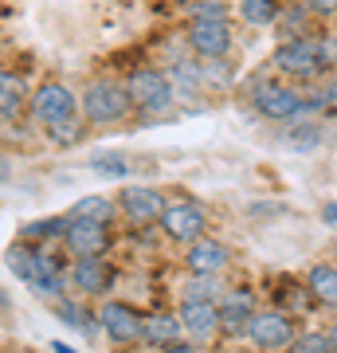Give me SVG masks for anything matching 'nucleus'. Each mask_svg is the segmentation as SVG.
Masks as SVG:
<instances>
[{"mask_svg": "<svg viewBox=\"0 0 337 353\" xmlns=\"http://www.w3.org/2000/svg\"><path fill=\"white\" fill-rule=\"evenodd\" d=\"M251 102H255V110H259L263 118H271V122H298L306 114L322 110V102H306L294 87L275 83V79H255Z\"/></svg>", "mask_w": 337, "mask_h": 353, "instance_id": "f257e3e1", "label": "nucleus"}, {"mask_svg": "<svg viewBox=\"0 0 337 353\" xmlns=\"http://www.w3.org/2000/svg\"><path fill=\"white\" fill-rule=\"evenodd\" d=\"M243 338L251 341V350H263V353H283L294 345L298 338V326H294V318L283 314V310H263L247 322L243 330Z\"/></svg>", "mask_w": 337, "mask_h": 353, "instance_id": "f03ea898", "label": "nucleus"}, {"mask_svg": "<svg viewBox=\"0 0 337 353\" xmlns=\"http://www.w3.org/2000/svg\"><path fill=\"white\" fill-rule=\"evenodd\" d=\"M130 94L125 87L118 83H90L83 90V118L94 122V126H110V122H122L125 114H130Z\"/></svg>", "mask_w": 337, "mask_h": 353, "instance_id": "7ed1b4c3", "label": "nucleus"}, {"mask_svg": "<svg viewBox=\"0 0 337 353\" xmlns=\"http://www.w3.org/2000/svg\"><path fill=\"white\" fill-rule=\"evenodd\" d=\"M271 63H275L283 75L314 79L329 59H325V43H318V39H287V43H278Z\"/></svg>", "mask_w": 337, "mask_h": 353, "instance_id": "20e7f679", "label": "nucleus"}, {"mask_svg": "<svg viewBox=\"0 0 337 353\" xmlns=\"http://www.w3.org/2000/svg\"><path fill=\"white\" fill-rule=\"evenodd\" d=\"M125 94H130V102H134L138 110H161V106H169V99H173V83H169V75H161V71L141 67V71H134V75L125 79Z\"/></svg>", "mask_w": 337, "mask_h": 353, "instance_id": "39448f33", "label": "nucleus"}, {"mask_svg": "<svg viewBox=\"0 0 337 353\" xmlns=\"http://www.w3.org/2000/svg\"><path fill=\"white\" fill-rule=\"evenodd\" d=\"M161 228H165V236H169V240L196 243V240H204L208 216H204V208H200V204H192V201H176V204H165Z\"/></svg>", "mask_w": 337, "mask_h": 353, "instance_id": "423d86ee", "label": "nucleus"}, {"mask_svg": "<svg viewBox=\"0 0 337 353\" xmlns=\"http://www.w3.org/2000/svg\"><path fill=\"white\" fill-rule=\"evenodd\" d=\"M188 43L204 59H220L232 48V28H227L224 16H196L192 28H188Z\"/></svg>", "mask_w": 337, "mask_h": 353, "instance_id": "0eeeda50", "label": "nucleus"}, {"mask_svg": "<svg viewBox=\"0 0 337 353\" xmlns=\"http://www.w3.org/2000/svg\"><path fill=\"white\" fill-rule=\"evenodd\" d=\"M99 326H102V334H106L110 341L130 345V341H141L145 318H141L130 303H102L99 306Z\"/></svg>", "mask_w": 337, "mask_h": 353, "instance_id": "6e6552de", "label": "nucleus"}, {"mask_svg": "<svg viewBox=\"0 0 337 353\" xmlns=\"http://www.w3.org/2000/svg\"><path fill=\"white\" fill-rule=\"evenodd\" d=\"M185 334H192V341H212L220 334V306L208 303V299H196V294H185V303L176 310Z\"/></svg>", "mask_w": 337, "mask_h": 353, "instance_id": "1a4fd4ad", "label": "nucleus"}, {"mask_svg": "<svg viewBox=\"0 0 337 353\" xmlns=\"http://www.w3.org/2000/svg\"><path fill=\"white\" fill-rule=\"evenodd\" d=\"M32 114H36L43 126H55L63 118H75L79 114V99L71 94V87H63V83H48V87L36 90V99H32Z\"/></svg>", "mask_w": 337, "mask_h": 353, "instance_id": "9d476101", "label": "nucleus"}, {"mask_svg": "<svg viewBox=\"0 0 337 353\" xmlns=\"http://www.w3.org/2000/svg\"><path fill=\"white\" fill-rule=\"evenodd\" d=\"M220 330H224L227 338H243V330L247 322L255 318V294L251 290H224V299H220Z\"/></svg>", "mask_w": 337, "mask_h": 353, "instance_id": "9b49d317", "label": "nucleus"}, {"mask_svg": "<svg viewBox=\"0 0 337 353\" xmlns=\"http://www.w3.org/2000/svg\"><path fill=\"white\" fill-rule=\"evenodd\" d=\"M63 243L75 252V259H87V255H102L106 252V224H94V220H75L71 216V224L63 232Z\"/></svg>", "mask_w": 337, "mask_h": 353, "instance_id": "f8f14e48", "label": "nucleus"}, {"mask_svg": "<svg viewBox=\"0 0 337 353\" xmlns=\"http://www.w3.org/2000/svg\"><path fill=\"white\" fill-rule=\"evenodd\" d=\"M232 263V252H227L220 240H196L188 243L185 267L192 275H224V267Z\"/></svg>", "mask_w": 337, "mask_h": 353, "instance_id": "ddd939ff", "label": "nucleus"}, {"mask_svg": "<svg viewBox=\"0 0 337 353\" xmlns=\"http://www.w3.org/2000/svg\"><path fill=\"white\" fill-rule=\"evenodd\" d=\"M122 212L130 216V224H153L161 220L165 212V201L157 189H145V185H130L122 192Z\"/></svg>", "mask_w": 337, "mask_h": 353, "instance_id": "4468645a", "label": "nucleus"}, {"mask_svg": "<svg viewBox=\"0 0 337 353\" xmlns=\"http://www.w3.org/2000/svg\"><path fill=\"white\" fill-rule=\"evenodd\" d=\"M71 283H75L83 294H90V299H99L102 290L110 287V267H106V259L102 255H87V259H75V267H71Z\"/></svg>", "mask_w": 337, "mask_h": 353, "instance_id": "2eb2a0df", "label": "nucleus"}, {"mask_svg": "<svg viewBox=\"0 0 337 353\" xmlns=\"http://www.w3.org/2000/svg\"><path fill=\"white\" fill-rule=\"evenodd\" d=\"M306 287H310L318 306L337 310V263H314L310 271H306Z\"/></svg>", "mask_w": 337, "mask_h": 353, "instance_id": "dca6fc26", "label": "nucleus"}, {"mask_svg": "<svg viewBox=\"0 0 337 353\" xmlns=\"http://www.w3.org/2000/svg\"><path fill=\"white\" fill-rule=\"evenodd\" d=\"M181 334H185V326H181V318H173V314H150L145 318V326H141V341L161 345V350L176 345Z\"/></svg>", "mask_w": 337, "mask_h": 353, "instance_id": "f3484780", "label": "nucleus"}, {"mask_svg": "<svg viewBox=\"0 0 337 353\" xmlns=\"http://www.w3.org/2000/svg\"><path fill=\"white\" fill-rule=\"evenodd\" d=\"M20 106H24V87H20V79L0 71V122L16 118V114H20Z\"/></svg>", "mask_w": 337, "mask_h": 353, "instance_id": "a211bd4d", "label": "nucleus"}, {"mask_svg": "<svg viewBox=\"0 0 337 353\" xmlns=\"http://www.w3.org/2000/svg\"><path fill=\"white\" fill-rule=\"evenodd\" d=\"M239 16L255 28H267L278 20V0H239Z\"/></svg>", "mask_w": 337, "mask_h": 353, "instance_id": "6ab92c4d", "label": "nucleus"}, {"mask_svg": "<svg viewBox=\"0 0 337 353\" xmlns=\"http://www.w3.org/2000/svg\"><path fill=\"white\" fill-rule=\"evenodd\" d=\"M118 212L110 196H83L75 204V220H94V224H110V216Z\"/></svg>", "mask_w": 337, "mask_h": 353, "instance_id": "aec40b11", "label": "nucleus"}, {"mask_svg": "<svg viewBox=\"0 0 337 353\" xmlns=\"http://www.w3.org/2000/svg\"><path fill=\"white\" fill-rule=\"evenodd\" d=\"M287 353H334V350H329V334H322V330H306V334L294 338V345H290Z\"/></svg>", "mask_w": 337, "mask_h": 353, "instance_id": "412c9836", "label": "nucleus"}, {"mask_svg": "<svg viewBox=\"0 0 337 353\" xmlns=\"http://www.w3.org/2000/svg\"><path fill=\"white\" fill-rule=\"evenodd\" d=\"M48 134H51L55 145H71V141H79V134H83V122H79V114H75V118H63V122L48 126Z\"/></svg>", "mask_w": 337, "mask_h": 353, "instance_id": "4be33fe9", "label": "nucleus"}, {"mask_svg": "<svg viewBox=\"0 0 337 353\" xmlns=\"http://www.w3.org/2000/svg\"><path fill=\"white\" fill-rule=\"evenodd\" d=\"M322 141V130L318 126H298V130H290V145L294 150H314Z\"/></svg>", "mask_w": 337, "mask_h": 353, "instance_id": "5701e85b", "label": "nucleus"}, {"mask_svg": "<svg viewBox=\"0 0 337 353\" xmlns=\"http://www.w3.org/2000/svg\"><path fill=\"white\" fill-rule=\"evenodd\" d=\"M94 169H99V173H106V176H125L130 173V169H125V161L122 157H94Z\"/></svg>", "mask_w": 337, "mask_h": 353, "instance_id": "b1692460", "label": "nucleus"}, {"mask_svg": "<svg viewBox=\"0 0 337 353\" xmlns=\"http://www.w3.org/2000/svg\"><path fill=\"white\" fill-rule=\"evenodd\" d=\"M67 224H71V220H43V224H32L28 232H32V236H63Z\"/></svg>", "mask_w": 337, "mask_h": 353, "instance_id": "393cba45", "label": "nucleus"}, {"mask_svg": "<svg viewBox=\"0 0 337 353\" xmlns=\"http://www.w3.org/2000/svg\"><path fill=\"white\" fill-rule=\"evenodd\" d=\"M310 16H337V0H302Z\"/></svg>", "mask_w": 337, "mask_h": 353, "instance_id": "a878e982", "label": "nucleus"}, {"mask_svg": "<svg viewBox=\"0 0 337 353\" xmlns=\"http://www.w3.org/2000/svg\"><path fill=\"white\" fill-rule=\"evenodd\" d=\"M322 224H325V228H337V201H329V204L322 208Z\"/></svg>", "mask_w": 337, "mask_h": 353, "instance_id": "bb28decb", "label": "nucleus"}, {"mask_svg": "<svg viewBox=\"0 0 337 353\" xmlns=\"http://www.w3.org/2000/svg\"><path fill=\"white\" fill-rule=\"evenodd\" d=\"M165 353H200L196 345H188V341H176V345H169Z\"/></svg>", "mask_w": 337, "mask_h": 353, "instance_id": "cd10ccee", "label": "nucleus"}, {"mask_svg": "<svg viewBox=\"0 0 337 353\" xmlns=\"http://www.w3.org/2000/svg\"><path fill=\"white\" fill-rule=\"evenodd\" d=\"M325 59L337 67V39H334V43H325Z\"/></svg>", "mask_w": 337, "mask_h": 353, "instance_id": "c85d7f7f", "label": "nucleus"}, {"mask_svg": "<svg viewBox=\"0 0 337 353\" xmlns=\"http://www.w3.org/2000/svg\"><path fill=\"white\" fill-rule=\"evenodd\" d=\"M325 334H329V350L337 353V322H334V326H329V330H325Z\"/></svg>", "mask_w": 337, "mask_h": 353, "instance_id": "c756f323", "label": "nucleus"}, {"mask_svg": "<svg viewBox=\"0 0 337 353\" xmlns=\"http://www.w3.org/2000/svg\"><path fill=\"white\" fill-rule=\"evenodd\" d=\"M4 181H8V161L0 157V185H4Z\"/></svg>", "mask_w": 337, "mask_h": 353, "instance_id": "7c9ffc66", "label": "nucleus"}, {"mask_svg": "<svg viewBox=\"0 0 337 353\" xmlns=\"http://www.w3.org/2000/svg\"><path fill=\"white\" fill-rule=\"evenodd\" d=\"M55 353H75L71 345H63V341H55Z\"/></svg>", "mask_w": 337, "mask_h": 353, "instance_id": "2f4dec72", "label": "nucleus"}, {"mask_svg": "<svg viewBox=\"0 0 337 353\" xmlns=\"http://www.w3.org/2000/svg\"><path fill=\"white\" fill-rule=\"evenodd\" d=\"M232 353H255V350H232Z\"/></svg>", "mask_w": 337, "mask_h": 353, "instance_id": "473e14b6", "label": "nucleus"}, {"mask_svg": "<svg viewBox=\"0 0 337 353\" xmlns=\"http://www.w3.org/2000/svg\"><path fill=\"white\" fill-rule=\"evenodd\" d=\"M334 255H337V243H334Z\"/></svg>", "mask_w": 337, "mask_h": 353, "instance_id": "72a5a7b5", "label": "nucleus"}]
</instances>
